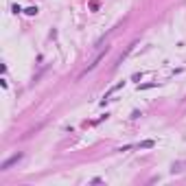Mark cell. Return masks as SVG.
Wrapping results in <instances>:
<instances>
[{"mask_svg": "<svg viewBox=\"0 0 186 186\" xmlns=\"http://www.w3.org/2000/svg\"><path fill=\"white\" fill-rule=\"evenodd\" d=\"M22 160V153H15V156H11V158H7L2 164H0V171H9L13 164H18V162Z\"/></svg>", "mask_w": 186, "mask_h": 186, "instance_id": "6da1fadb", "label": "cell"}, {"mask_svg": "<svg viewBox=\"0 0 186 186\" xmlns=\"http://www.w3.org/2000/svg\"><path fill=\"white\" fill-rule=\"evenodd\" d=\"M107 53H110V46H105V50H103V53H99V55H96V59H94L92 64H90V66H88V68H85V70H83V74H88V72H90V70H94V68H96V66H99V64H101L103 59H105V55H107Z\"/></svg>", "mask_w": 186, "mask_h": 186, "instance_id": "7a4b0ae2", "label": "cell"}, {"mask_svg": "<svg viewBox=\"0 0 186 186\" xmlns=\"http://www.w3.org/2000/svg\"><path fill=\"white\" fill-rule=\"evenodd\" d=\"M125 83H127V81H121V83H116V85H114V88H110V90H107V92H105V96H103V101H101V105H105V103H107V101H110V96H112V94H114V92H118V90H121V88H125Z\"/></svg>", "mask_w": 186, "mask_h": 186, "instance_id": "3957f363", "label": "cell"}, {"mask_svg": "<svg viewBox=\"0 0 186 186\" xmlns=\"http://www.w3.org/2000/svg\"><path fill=\"white\" fill-rule=\"evenodd\" d=\"M186 167V162H173V167H171V173L175 175V173H182Z\"/></svg>", "mask_w": 186, "mask_h": 186, "instance_id": "277c9868", "label": "cell"}, {"mask_svg": "<svg viewBox=\"0 0 186 186\" xmlns=\"http://www.w3.org/2000/svg\"><path fill=\"white\" fill-rule=\"evenodd\" d=\"M138 149H151V147H156V140H145V142H140V145H136Z\"/></svg>", "mask_w": 186, "mask_h": 186, "instance_id": "5b68a950", "label": "cell"}, {"mask_svg": "<svg viewBox=\"0 0 186 186\" xmlns=\"http://www.w3.org/2000/svg\"><path fill=\"white\" fill-rule=\"evenodd\" d=\"M158 83H138V90H149V88H156Z\"/></svg>", "mask_w": 186, "mask_h": 186, "instance_id": "8992f818", "label": "cell"}, {"mask_svg": "<svg viewBox=\"0 0 186 186\" xmlns=\"http://www.w3.org/2000/svg\"><path fill=\"white\" fill-rule=\"evenodd\" d=\"M24 13L26 15H35L37 13V7H29V9H24Z\"/></svg>", "mask_w": 186, "mask_h": 186, "instance_id": "52a82bcc", "label": "cell"}]
</instances>
